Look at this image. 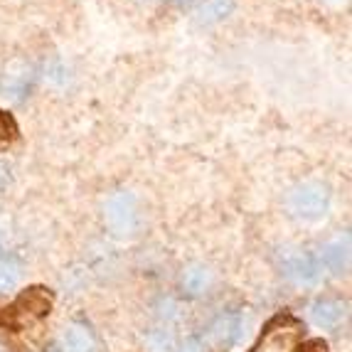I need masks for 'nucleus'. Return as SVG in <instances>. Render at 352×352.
Returning <instances> with one entry per match:
<instances>
[{
	"instance_id": "9",
	"label": "nucleus",
	"mask_w": 352,
	"mask_h": 352,
	"mask_svg": "<svg viewBox=\"0 0 352 352\" xmlns=\"http://www.w3.org/2000/svg\"><path fill=\"white\" fill-rule=\"evenodd\" d=\"M232 10H234V0H207L205 6L197 10V15H200V23L212 25L224 20Z\"/></svg>"
},
{
	"instance_id": "8",
	"label": "nucleus",
	"mask_w": 352,
	"mask_h": 352,
	"mask_svg": "<svg viewBox=\"0 0 352 352\" xmlns=\"http://www.w3.org/2000/svg\"><path fill=\"white\" fill-rule=\"evenodd\" d=\"M323 264L328 266L333 274H345L347 266H350V236H340V239L325 244Z\"/></svg>"
},
{
	"instance_id": "7",
	"label": "nucleus",
	"mask_w": 352,
	"mask_h": 352,
	"mask_svg": "<svg viewBox=\"0 0 352 352\" xmlns=\"http://www.w3.org/2000/svg\"><path fill=\"white\" fill-rule=\"evenodd\" d=\"M20 278H23V266L15 258V254H10L8 249H3L0 244V298L10 296L18 288Z\"/></svg>"
},
{
	"instance_id": "4",
	"label": "nucleus",
	"mask_w": 352,
	"mask_h": 352,
	"mask_svg": "<svg viewBox=\"0 0 352 352\" xmlns=\"http://www.w3.org/2000/svg\"><path fill=\"white\" fill-rule=\"evenodd\" d=\"M281 271L296 283H313L318 278V261L313 254L300 252V249H288L281 254Z\"/></svg>"
},
{
	"instance_id": "13",
	"label": "nucleus",
	"mask_w": 352,
	"mask_h": 352,
	"mask_svg": "<svg viewBox=\"0 0 352 352\" xmlns=\"http://www.w3.org/2000/svg\"><path fill=\"white\" fill-rule=\"evenodd\" d=\"M335 3H340V0H335Z\"/></svg>"
},
{
	"instance_id": "10",
	"label": "nucleus",
	"mask_w": 352,
	"mask_h": 352,
	"mask_svg": "<svg viewBox=\"0 0 352 352\" xmlns=\"http://www.w3.org/2000/svg\"><path fill=\"white\" fill-rule=\"evenodd\" d=\"M207 283H210V274H207L202 266H192V269H188L185 271V276H182V288L192 296L202 294V291L207 288Z\"/></svg>"
},
{
	"instance_id": "14",
	"label": "nucleus",
	"mask_w": 352,
	"mask_h": 352,
	"mask_svg": "<svg viewBox=\"0 0 352 352\" xmlns=\"http://www.w3.org/2000/svg\"><path fill=\"white\" fill-rule=\"evenodd\" d=\"M148 3H151V0H148Z\"/></svg>"
},
{
	"instance_id": "11",
	"label": "nucleus",
	"mask_w": 352,
	"mask_h": 352,
	"mask_svg": "<svg viewBox=\"0 0 352 352\" xmlns=\"http://www.w3.org/2000/svg\"><path fill=\"white\" fill-rule=\"evenodd\" d=\"M0 352H15V350L10 347V342H8L6 338H3V335H0Z\"/></svg>"
},
{
	"instance_id": "12",
	"label": "nucleus",
	"mask_w": 352,
	"mask_h": 352,
	"mask_svg": "<svg viewBox=\"0 0 352 352\" xmlns=\"http://www.w3.org/2000/svg\"><path fill=\"white\" fill-rule=\"evenodd\" d=\"M3 177H6V168L0 165V182H3Z\"/></svg>"
},
{
	"instance_id": "2",
	"label": "nucleus",
	"mask_w": 352,
	"mask_h": 352,
	"mask_svg": "<svg viewBox=\"0 0 352 352\" xmlns=\"http://www.w3.org/2000/svg\"><path fill=\"white\" fill-rule=\"evenodd\" d=\"M330 192L320 182H303L296 185L288 195V210L298 219H320L328 214Z\"/></svg>"
},
{
	"instance_id": "3",
	"label": "nucleus",
	"mask_w": 352,
	"mask_h": 352,
	"mask_svg": "<svg viewBox=\"0 0 352 352\" xmlns=\"http://www.w3.org/2000/svg\"><path fill=\"white\" fill-rule=\"evenodd\" d=\"M300 338V325L294 318H281L264 333L249 352H296Z\"/></svg>"
},
{
	"instance_id": "6",
	"label": "nucleus",
	"mask_w": 352,
	"mask_h": 352,
	"mask_svg": "<svg viewBox=\"0 0 352 352\" xmlns=\"http://www.w3.org/2000/svg\"><path fill=\"white\" fill-rule=\"evenodd\" d=\"M311 316L318 328L333 330V328H338V325L342 323V318H345V303L335 298H320L313 303Z\"/></svg>"
},
{
	"instance_id": "5",
	"label": "nucleus",
	"mask_w": 352,
	"mask_h": 352,
	"mask_svg": "<svg viewBox=\"0 0 352 352\" xmlns=\"http://www.w3.org/2000/svg\"><path fill=\"white\" fill-rule=\"evenodd\" d=\"M52 352H101L99 338L94 330L84 323H69L62 335H59L57 345Z\"/></svg>"
},
{
	"instance_id": "1",
	"label": "nucleus",
	"mask_w": 352,
	"mask_h": 352,
	"mask_svg": "<svg viewBox=\"0 0 352 352\" xmlns=\"http://www.w3.org/2000/svg\"><path fill=\"white\" fill-rule=\"evenodd\" d=\"M104 222L116 236H131L138 229V200L133 192L118 190L104 202Z\"/></svg>"
}]
</instances>
